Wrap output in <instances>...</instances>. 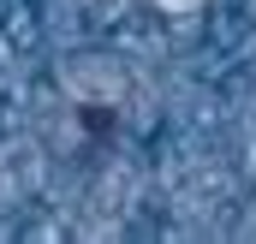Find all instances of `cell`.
<instances>
[{"label":"cell","mask_w":256,"mask_h":244,"mask_svg":"<svg viewBox=\"0 0 256 244\" xmlns=\"http://www.w3.org/2000/svg\"><path fill=\"white\" fill-rule=\"evenodd\" d=\"M155 6H161V12H173V18H191V12L208 6V0H155Z\"/></svg>","instance_id":"1"}]
</instances>
